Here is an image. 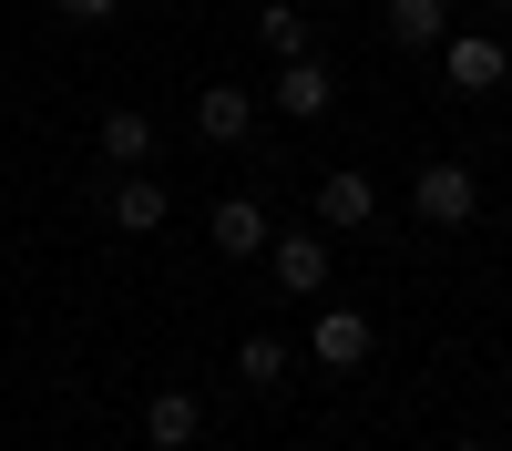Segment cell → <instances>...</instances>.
Wrapping results in <instances>:
<instances>
[{
	"instance_id": "obj_16",
	"label": "cell",
	"mask_w": 512,
	"mask_h": 451,
	"mask_svg": "<svg viewBox=\"0 0 512 451\" xmlns=\"http://www.w3.org/2000/svg\"><path fill=\"white\" fill-rule=\"evenodd\" d=\"M451 451H492V441H451Z\"/></svg>"
},
{
	"instance_id": "obj_12",
	"label": "cell",
	"mask_w": 512,
	"mask_h": 451,
	"mask_svg": "<svg viewBox=\"0 0 512 451\" xmlns=\"http://www.w3.org/2000/svg\"><path fill=\"white\" fill-rule=\"evenodd\" d=\"M277 113H328V62H277Z\"/></svg>"
},
{
	"instance_id": "obj_13",
	"label": "cell",
	"mask_w": 512,
	"mask_h": 451,
	"mask_svg": "<svg viewBox=\"0 0 512 451\" xmlns=\"http://www.w3.org/2000/svg\"><path fill=\"white\" fill-rule=\"evenodd\" d=\"M236 380H246V390H277V380H287V339H277V328H246Z\"/></svg>"
},
{
	"instance_id": "obj_4",
	"label": "cell",
	"mask_w": 512,
	"mask_h": 451,
	"mask_svg": "<svg viewBox=\"0 0 512 451\" xmlns=\"http://www.w3.org/2000/svg\"><path fill=\"white\" fill-rule=\"evenodd\" d=\"M308 359H318V369H359V359H369V318H359V308H338V298H318Z\"/></svg>"
},
{
	"instance_id": "obj_5",
	"label": "cell",
	"mask_w": 512,
	"mask_h": 451,
	"mask_svg": "<svg viewBox=\"0 0 512 451\" xmlns=\"http://www.w3.org/2000/svg\"><path fill=\"white\" fill-rule=\"evenodd\" d=\"M103 205H113V226H123V236H154L164 216H175V185H154L144 164H134V175H113V195H103Z\"/></svg>"
},
{
	"instance_id": "obj_9",
	"label": "cell",
	"mask_w": 512,
	"mask_h": 451,
	"mask_svg": "<svg viewBox=\"0 0 512 451\" xmlns=\"http://www.w3.org/2000/svg\"><path fill=\"white\" fill-rule=\"evenodd\" d=\"M369 216H379V185H369V175H318V226L349 236V226H369Z\"/></svg>"
},
{
	"instance_id": "obj_15",
	"label": "cell",
	"mask_w": 512,
	"mask_h": 451,
	"mask_svg": "<svg viewBox=\"0 0 512 451\" xmlns=\"http://www.w3.org/2000/svg\"><path fill=\"white\" fill-rule=\"evenodd\" d=\"M52 11H62V21H113L123 0H52Z\"/></svg>"
},
{
	"instance_id": "obj_2",
	"label": "cell",
	"mask_w": 512,
	"mask_h": 451,
	"mask_svg": "<svg viewBox=\"0 0 512 451\" xmlns=\"http://www.w3.org/2000/svg\"><path fill=\"white\" fill-rule=\"evenodd\" d=\"M441 72H451V93H492V82H512V52H502V31H451Z\"/></svg>"
},
{
	"instance_id": "obj_6",
	"label": "cell",
	"mask_w": 512,
	"mask_h": 451,
	"mask_svg": "<svg viewBox=\"0 0 512 451\" xmlns=\"http://www.w3.org/2000/svg\"><path fill=\"white\" fill-rule=\"evenodd\" d=\"M195 134H205V144H246V134H256L246 82H205V93H195Z\"/></svg>"
},
{
	"instance_id": "obj_3",
	"label": "cell",
	"mask_w": 512,
	"mask_h": 451,
	"mask_svg": "<svg viewBox=\"0 0 512 451\" xmlns=\"http://www.w3.org/2000/svg\"><path fill=\"white\" fill-rule=\"evenodd\" d=\"M267 277L287 298H328V236H267Z\"/></svg>"
},
{
	"instance_id": "obj_7",
	"label": "cell",
	"mask_w": 512,
	"mask_h": 451,
	"mask_svg": "<svg viewBox=\"0 0 512 451\" xmlns=\"http://www.w3.org/2000/svg\"><path fill=\"white\" fill-rule=\"evenodd\" d=\"M93 144H103V164H113V175H134V164L154 154V113H134V103H113V113L93 123Z\"/></svg>"
},
{
	"instance_id": "obj_14",
	"label": "cell",
	"mask_w": 512,
	"mask_h": 451,
	"mask_svg": "<svg viewBox=\"0 0 512 451\" xmlns=\"http://www.w3.org/2000/svg\"><path fill=\"white\" fill-rule=\"evenodd\" d=\"M256 31H267V52H277V62H308V11L267 0V11H256Z\"/></svg>"
},
{
	"instance_id": "obj_10",
	"label": "cell",
	"mask_w": 512,
	"mask_h": 451,
	"mask_svg": "<svg viewBox=\"0 0 512 451\" xmlns=\"http://www.w3.org/2000/svg\"><path fill=\"white\" fill-rule=\"evenodd\" d=\"M267 236H277V226H267V205H256V195H226V205H216V246H226V257H267Z\"/></svg>"
},
{
	"instance_id": "obj_8",
	"label": "cell",
	"mask_w": 512,
	"mask_h": 451,
	"mask_svg": "<svg viewBox=\"0 0 512 451\" xmlns=\"http://www.w3.org/2000/svg\"><path fill=\"white\" fill-rule=\"evenodd\" d=\"M379 31H390L400 52H431V41H451V0H390Z\"/></svg>"
},
{
	"instance_id": "obj_17",
	"label": "cell",
	"mask_w": 512,
	"mask_h": 451,
	"mask_svg": "<svg viewBox=\"0 0 512 451\" xmlns=\"http://www.w3.org/2000/svg\"><path fill=\"white\" fill-rule=\"evenodd\" d=\"M482 11H512V0H482Z\"/></svg>"
},
{
	"instance_id": "obj_1",
	"label": "cell",
	"mask_w": 512,
	"mask_h": 451,
	"mask_svg": "<svg viewBox=\"0 0 512 451\" xmlns=\"http://www.w3.org/2000/svg\"><path fill=\"white\" fill-rule=\"evenodd\" d=\"M410 216H420V226H472V216H482L472 164H420V175H410Z\"/></svg>"
},
{
	"instance_id": "obj_11",
	"label": "cell",
	"mask_w": 512,
	"mask_h": 451,
	"mask_svg": "<svg viewBox=\"0 0 512 451\" xmlns=\"http://www.w3.org/2000/svg\"><path fill=\"white\" fill-rule=\"evenodd\" d=\"M144 431H154V451H185V441L205 431V410H195V390H154V410H144Z\"/></svg>"
}]
</instances>
